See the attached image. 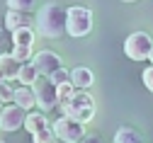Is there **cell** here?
Masks as SVG:
<instances>
[{
    "label": "cell",
    "instance_id": "6da1fadb",
    "mask_svg": "<svg viewBox=\"0 0 153 143\" xmlns=\"http://www.w3.org/2000/svg\"><path fill=\"white\" fill-rule=\"evenodd\" d=\"M36 32L46 39H59L66 34V10L59 3H46L34 19Z\"/></svg>",
    "mask_w": 153,
    "mask_h": 143
},
{
    "label": "cell",
    "instance_id": "7a4b0ae2",
    "mask_svg": "<svg viewBox=\"0 0 153 143\" xmlns=\"http://www.w3.org/2000/svg\"><path fill=\"white\" fill-rule=\"evenodd\" d=\"M66 116L80 121V124H88V121L95 119V102L90 97V92H83V90H75V95L61 107Z\"/></svg>",
    "mask_w": 153,
    "mask_h": 143
},
{
    "label": "cell",
    "instance_id": "3957f363",
    "mask_svg": "<svg viewBox=\"0 0 153 143\" xmlns=\"http://www.w3.org/2000/svg\"><path fill=\"white\" fill-rule=\"evenodd\" d=\"M92 29V12L88 7L73 5L66 10V34L68 36H88Z\"/></svg>",
    "mask_w": 153,
    "mask_h": 143
},
{
    "label": "cell",
    "instance_id": "277c9868",
    "mask_svg": "<svg viewBox=\"0 0 153 143\" xmlns=\"http://www.w3.org/2000/svg\"><path fill=\"white\" fill-rule=\"evenodd\" d=\"M51 129H53L56 138L63 141V143H80L85 138V124H80V121H75L66 114L56 119L51 124Z\"/></svg>",
    "mask_w": 153,
    "mask_h": 143
},
{
    "label": "cell",
    "instance_id": "5b68a950",
    "mask_svg": "<svg viewBox=\"0 0 153 143\" xmlns=\"http://www.w3.org/2000/svg\"><path fill=\"white\" fill-rule=\"evenodd\" d=\"M153 51V39L151 34L146 32H134L126 36V41H124V53L131 58V61H146Z\"/></svg>",
    "mask_w": 153,
    "mask_h": 143
},
{
    "label": "cell",
    "instance_id": "8992f818",
    "mask_svg": "<svg viewBox=\"0 0 153 143\" xmlns=\"http://www.w3.org/2000/svg\"><path fill=\"white\" fill-rule=\"evenodd\" d=\"M32 90H34V97H36V107H39L44 114L56 109V104H59V92H56V85L49 78H39L32 85Z\"/></svg>",
    "mask_w": 153,
    "mask_h": 143
},
{
    "label": "cell",
    "instance_id": "52a82bcc",
    "mask_svg": "<svg viewBox=\"0 0 153 143\" xmlns=\"http://www.w3.org/2000/svg\"><path fill=\"white\" fill-rule=\"evenodd\" d=\"M32 63H34L36 73H39L42 78H51L56 70L61 68V58H59V53H53V51H49V49H42V51L34 53Z\"/></svg>",
    "mask_w": 153,
    "mask_h": 143
},
{
    "label": "cell",
    "instance_id": "ba28073f",
    "mask_svg": "<svg viewBox=\"0 0 153 143\" xmlns=\"http://www.w3.org/2000/svg\"><path fill=\"white\" fill-rule=\"evenodd\" d=\"M25 119H27V114H25L22 107L10 104V107H5L3 112H0V129L3 131H17L25 124Z\"/></svg>",
    "mask_w": 153,
    "mask_h": 143
},
{
    "label": "cell",
    "instance_id": "9c48e42d",
    "mask_svg": "<svg viewBox=\"0 0 153 143\" xmlns=\"http://www.w3.org/2000/svg\"><path fill=\"white\" fill-rule=\"evenodd\" d=\"M71 83L75 85V90H88V87L95 83V75H92L90 68L78 66V68H73V70H71Z\"/></svg>",
    "mask_w": 153,
    "mask_h": 143
},
{
    "label": "cell",
    "instance_id": "30bf717a",
    "mask_svg": "<svg viewBox=\"0 0 153 143\" xmlns=\"http://www.w3.org/2000/svg\"><path fill=\"white\" fill-rule=\"evenodd\" d=\"M22 70V63L17 61L12 53H3L0 56V73L5 75V80H15Z\"/></svg>",
    "mask_w": 153,
    "mask_h": 143
},
{
    "label": "cell",
    "instance_id": "8fae6325",
    "mask_svg": "<svg viewBox=\"0 0 153 143\" xmlns=\"http://www.w3.org/2000/svg\"><path fill=\"white\" fill-rule=\"evenodd\" d=\"M15 104H17V107H22L25 112L34 109V107H36V97H34V90H32L29 85H20V87L15 90Z\"/></svg>",
    "mask_w": 153,
    "mask_h": 143
},
{
    "label": "cell",
    "instance_id": "7c38bea8",
    "mask_svg": "<svg viewBox=\"0 0 153 143\" xmlns=\"http://www.w3.org/2000/svg\"><path fill=\"white\" fill-rule=\"evenodd\" d=\"M3 22H5V27L10 32H17V29H22V27H29V15L27 12H17V10H7Z\"/></svg>",
    "mask_w": 153,
    "mask_h": 143
},
{
    "label": "cell",
    "instance_id": "4fadbf2b",
    "mask_svg": "<svg viewBox=\"0 0 153 143\" xmlns=\"http://www.w3.org/2000/svg\"><path fill=\"white\" fill-rule=\"evenodd\" d=\"M44 126H49V119H46V114L44 112H29L27 114V119H25V129L34 136L36 131H42Z\"/></svg>",
    "mask_w": 153,
    "mask_h": 143
},
{
    "label": "cell",
    "instance_id": "5bb4252c",
    "mask_svg": "<svg viewBox=\"0 0 153 143\" xmlns=\"http://www.w3.org/2000/svg\"><path fill=\"white\" fill-rule=\"evenodd\" d=\"M114 143H143V136L131 126H119L114 131Z\"/></svg>",
    "mask_w": 153,
    "mask_h": 143
},
{
    "label": "cell",
    "instance_id": "9a60e30c",
    "mask_svg": "<svg viewBox=\"0 0 153 143\" xmlns=\"http://www.w3.org/2000/svg\"><path fill=\"white\" fill-rule=\"evenodd\" d=\"M34 39H36V34H34L32 27H22V29L12 32V41H15V46H32Z\"/></svg>",
    "mask_w": 153,
    "mask_h": 143
},
{
    "label": "cell",
    "instance_id": "2e32d148",
    "mask_svg": "<svg viewBox=\"0 0 153 143\" xmlns=\"http://www.w3.org/2000/svg\"><path fill=\"white\" fill-rule=\"evenodd\" d=\"M42 75L36 73V68H34V63H22V70H20V75H17V80H20L22 85H34L36 80H39Z\"/></svg>",
    "mask_w": 153,
    "mask_h": 143
},
{
    "label": "cell",
    "instance_id": "e0dca14e",
    "mask_svg": "<svg viewBox=\"0 0 153 143\" xmlns=\"http://www.w3.org/2000/svg\"><path fill=\"white\" fill-rule=\"evenodd\" d=\"M56 92H59V104L63 107L66 102H68V99L75 95V85L68 80V83H63V85H56Z\"/></svg>",
    "mask_w": 153,
    "mask_h": 143
},
{
    "label": "cell",
    "instance_id": "ac0fdd59",
    "mask_svg": "<svg viewBox=\"0 0 153 143\" xmlns=\"http://www.w3.org/2000/svg\"><path fill=\"white\" fill-rule=\"evenodd\" d=\"M12 56L20 61V63H32V58H34L32 46H15V49H12Z\"/></svg>",
    "mask_w": 153,
    "mask_h": 143
},
{
    "label": "cell",
    "instance_id": "d6986e66",
    "mask_svg": "<svg viewBox=\"0 0 153 143\" xmlns=\"http://www.w3.org/2000/svg\"><path fill=\"white\" fill-rule=\"evenodd\" d=\"M32 141H34V143H51V141H56V133H53L51 126H44L42 131H36V133L32 136Z\"/></svg>",
    "mask_w": 153,
    "mask_h": 143
},
{
    "label": "cell",
    "instance_id": "ffe728a7",
    "mask_svg": "<svg viewBox=\"0 0 153 143\" xmlns=\"http://www.w3.org/2000/svg\"><path fill=\"white\" fill-rule=\"evenodd\" d=\"M36 0H7V10H17V12H29L34 7Z\"/></svg>",
    "mask_w": 153,
    "mask_h": 143
},
{
    "label": "cell",
    "instance_id": "44dd1931",
    "mask_svg": "<svg viewBox=\"0 0 153 143\" xmlns=\"http://www.w3.org/2000/svg\"><path fill=\"white\" fill-rule=\"evenodd\" d=\"M49 80H51L53 85H63V83H68V80H71V70H66V68L61 66L59 70H56V73L49 78Z\"/></svg>",
    "mask_w": 153,
    "mask_h": 143
},
{
    "label": "cell",
    "instance_id": "7402d4cb",
    "mask_svg": "<svg viewBox=\"0 0 153 143\" xmlns=\"http://www.w3.org/2000/svg\"><path fill=\"white\" fill-rule=\"evenodd\" d=\"M0 97H3L5 102H10V99L15 102V90H12L7 83H3V85H0Z\"/></svg>",
    "mask_w": 153,
    "mask_h": 143
},
{
    "label": "cell",
    "instance_id": "603a6c76",
    "mask_svg": "<svg viewBox=\"0 0 153 143\" xmlns=\"http://www.w3.org/2000/svg\"><path fill=\"white\" fill-rule=\"evenodd\" d=\"M141 78H143V85L148 87V92H153V66H148Z\"/></svg>",
    "mask_w": 153,
    "mask_h": 143
},
{
    "label": "cell",
    "instance_id": "cb8c5ba5",
    "mask_svg": "<svg viewBox=\"0 0 153 143\" xmlns=\"http://www.w3.org/2000/svg\"><path fill=\"white\" fill-rule=\"evenodd\" d=\"M80 143H102V141H100L97 136H85V138H83Z\"/></svg>",
    "mask_w": 153,
    "mask_h": 143
},
{
    "label": "cell",
    "instance_id": "d4e9b609",
    "mask_svg": "<svg viewBox=\"0 0 153 143\" xmlns=\"http://www.w3.org/2000/svg\"><path fill=\"white\" fill-rule=\"evenodd\" d=\"M5 29H7L5 22H0V44H3V39H5Z\"/></svg>",
    "mask_w": 153,
    "mask_h": 143
},
{
    "label": "cell",
    "instance_id": "484cf974",
    "mask_svg": "<svg viewBox=\"0 0 153 143\" xmlns=\"http://www.w3.org/2000/svg\"><path fill=\"white\" fill-rule=\"evenodd\" d=\"M3 83H7V80H5V75H3V73H0V85H3Z\"/></svg>",
    "mask_w": 153,
    "mask_h": 143
},
{
    "label": "cell",
    "instance_id": "4316f807",
    "mask_svg": "<svg viewBox=\"0 0 153 143\" xmlns=\"http://www.w3.org/2000/svg\"><path fill=\"white\" fill-rule=\"evenodd\" d=\"M148 61H151V66H153V51H151V56H148Z\"/></svg>",
    "mask_w": 153,
    "mask_h": 143
},
{
    "label": "cell",
    "instance_id": "83f0119b",
    "mask_svg": "<svg viewBox=\"0 0 153 143\" xmlns=\"http://www.w3.org/2000/svg\"><path fill=\"white\" fill-rule=\"evenodd\" d=\"M122 3H136V0H122Z\"/></svg>",
    "mask_w": 153,
    "mask_h": 143
},
{
    "label": "cell",
    "instance_id": "f1b7e54d",
    "mask_svg": "<svg viewBox=\"0 0 153 143\" xmlns=\"http://www.w3.org/2000/svg\"><path fill=\"white\" fill-rule=\"evenodd\" d=\"M51 143H63V141H59V138H56V141H51Z\"/></svg>",
    "mask_w": 153,
    "mask_h": 143
},
{
    "label": "cell",
    "instance_id": "f546056e",
    "mask_svg": "<svg viewBox=\"0 0 153 143\" xmlns=\"http://www.w3.org/2000/svg\"><path fill=\"white\" fill-rule=\"evenodd\" d=\"M0 102H3V97H0Z\"/></svg>",
    "mask_w": 153,
    "mask_h": 143
}]
</instances>
